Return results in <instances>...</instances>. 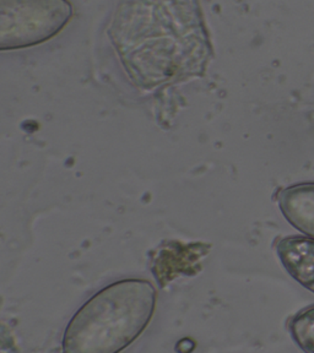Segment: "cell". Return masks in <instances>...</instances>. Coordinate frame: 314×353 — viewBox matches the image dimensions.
Instances as JSON below:
<instances>
[{"mask_svg":"<svg viewBox=\"0 0 314 353\" xmlns=\"http://www.w3.org/2000/svg\"><path fill=\"white\" fill-rule=\"evenodd\" d=\"M156 288L146 280H121L85 302L66 326L63 351L115 353L128 347L149 325Z\"/></svg>","mask_w":314,"mask_h":353,"instance_id":"1","label":"cell"},{"mask_svg":"<svg viewBox=\"0 0 314 353\" xmlns=\"http://www.w3.org/2000/svg\"><path fill=\"white\" fill-rule=\"evenodd\" d=\"M72 15L68 0H0V50H23L47 42Z\"/></svg>","mask_w":314,"mask_h":353,"instance_id":"2","label":"cell"},{"mask_svg":"<svg viewBox=\"0 0 314 353\" xmlns=\"http://www.w3.org/2000/svg\"><path fill=\"white\" fill-rule=\"evenodd\" d=\"M276 253L287 274L314 293V238L290 236L276 244Z\"/></svg>","mask_w":314,"mask_h":353,"instance_id":"3","label":"cell"},{"mask_svg":"<svg viewBox=\"0 0 314 353\" xmlns=\"http://www.w3.org/2000/svg\"><path fill=\"white\" fill-rule=\"evenodd\" d=\"M277 203L287 222L307 237L314 238V182L284 188Z\"/></svg>","mask_w":314,"mask_h":353,"instance_id":"4","label":"cell"},{"mask_svg":"<svg viewBox=\"0 0 314 353\" xmlns=\"http://www.w3.org/2000/svg\"><path fill=\"white\" fill-rule=\"evenodd\" d=\"M288 331L298 347L314 353V305L300 310L288 321Z\"/></svg>","mask_w":314,"mask_h":353,"instance_id":"5","label":"cell"}]
</instances>
